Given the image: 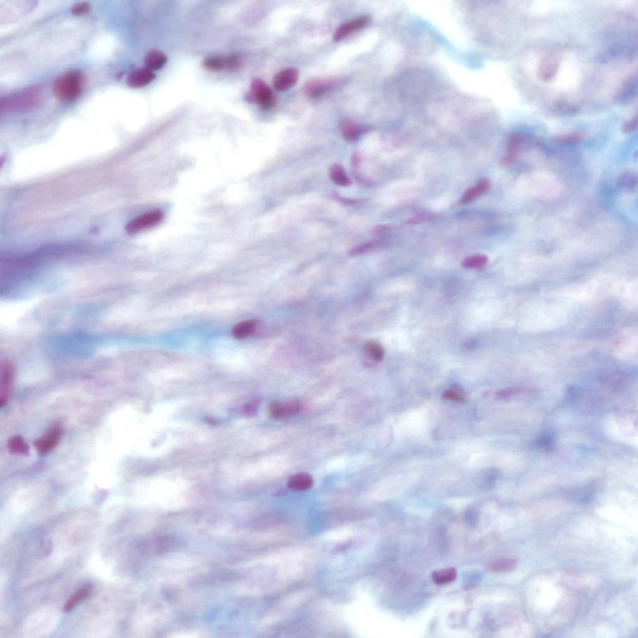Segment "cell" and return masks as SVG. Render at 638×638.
Listing matches in <instances>:
<instances>
[{
	"label": "cell",
	"instance_id": "1",
	"mask_svg": "<svg viewBox=\"0 0 638 638\" xmlns=\"http://www.w3.org/2000/svg\"><path fill=\"white\" fill-rule=\"evenodd\" d=\"M85 78L78 70H70L60 76L54 86V93L59 101L70 102L77 99L84 90Z\"/></svg>",
	"mask_w": 638,
	"mask_h": 638
},
{
	"label": "cell",
	"instance_id": "2",
	"mask_svg": "<svg viewBox=\"0 0 638 638\" xmlns=\"http://www.w3.org/2000/svg\"><path fill=\"white\" fill-rule=\"evenodd\" d=\"M251 93L247 100L258 103L261 110L270 111L278 104V98L267 85L261 79H254L252 82Z\"/></svg>",
	"mask_w": 638,
	"mask_h": 638
},
{
	"label": "cell",
	"instance_id": "3",
	"mask_svg": "<svg viewBox=\"0 0 638 638\" xmlns=\"http://www.w3.org/2000/svg\"><path fill=\"white\" fill-rule=\"evenodd\" d=\"M163 217V213L159 210L149 211L135 217L126 226V231L130 234L139 233L147 229L154 227L159 223Z\"/></svg>",
	"mask_w": 638,
	"mask_h": 638
},
{
	"label": "cell",
	"instance_id": "4",
	"mask_svg": "<svg viewBox=\"0 0 638 638\" xmlns=\"http://www.w3.org/2000/svg\"><path fill=\"white\" fill-rule=\"evenodd\" d=\"M63 432V426L56 423L44 436L35 441L34 445L38 452L43 454L52 451L60 443Z\"/></svg>",
	"mask_w": 638,
	"mask_h": 638
},
{
	"label": "cell",
	"instance_id": "5",
	"mask_svg": "<svg viewBox=\"0 0 638 638\" xmlns=\"http://www.w3.org/2000/svg\"><path fill=\"white\" fill-rule=\"evenodd\" d=\"M14 367L9 361L2 363L0 374V406L4 407L11 395L14 379Z\"/></svg>",
	"mask_w": 638,
	"mask_h": 638
},
{
	"label": "cell",
	"instance_id": "6",
	"mask_svg": "<svg viewBox=\"0 0 638 638\" xmlns=\"http://www.w3.org/2000/svg\"><path fill=\"white\" fill-rule=\"evenodd\" d=\"M301 403L293 400L286 403L275 402L269 407V413L272 418L283 420L296 416L302 410Z\"/></svg>",
	"mask_w": 638,
	"mask_h": 638
},
{
	"label": "cell",
	"instance_id": "7",
	"mask_svg": "<svg viewBox=\"0 0 638 638\" xmlns=\"http://www.w3.org/2000/svg\"><path fill=\"white\" fill-rule=\"evenodd\" d=\"M559 64L560 59L557 54H549L543 58L538 68V75L541 80L551 81L556 75Z\"/></svg>",
	"mask_w": 638,
	"mask_h": 638
},
{
	"label": "cell",
	"instance_id": "8",
	"mask_svg": "<svg viewBox=\"0 0 638 638\" xmlns=\"http://www.w3.org/2000/svg\"><path fill=\"white\" fill-rule=\"evenodd\" d=\"M370 22V17L369 16H363L358 17L357 19L351 21L341 25L338 28L336 33L334 34V41L336 42L344 39L349 35L354 33V32L360 30L369 24Z\"/></svg>",
	"mask_w": 638,
	"mask_h": 638
},
{
	"label": "cell",
	"instance_id": "9",
	"mask_svg": "<svg viewBox=\"0 0 638 638\" xmlns=\"http://www.w3.org/2000/svg\"><path fill=\"white\" fill-rule=\"evenodd\" d=\"M335 83L334 79H311L305 84L304 93L311 98H319L331 89Z\"/></svg>",
	"mask_w": 638,
	"mask_h": 638
},
{
	"label": "cell",
	"instance_id": "10",
	"mask_svg": "<svg viewBox=\"0 0 638 638\" xmlns=\"http://www.w3.org/2000/svg\"><path fill=\"white\" fill-rule=\"evenodd\" d=\"M299 72L295 68H289L275 76L273 84L276 90L285 91L295 86L298 81Z\"/></svg>",
	"mask_w": 638,
	"mask_h": 638
},
{
	"label": "cell",
	"instance_id": "11",
	"mask_svg": "<svg viewBox=\"0 0 638 638\" xmlns=\"http://www.w3.org/2000/svg\"><path fill=\"white\" fill-rule=\"evenodd\" d=\"M155 78L156 76L152 70L148 68H140L129 75L127 83L132 88H140L151 83Z\"/></svg>",
	"mask_w": 638,
	"mask_h": 638
},
{
	"label": "cell",
	"instance_id": "12",
	"mask_svg": "<svg viewBox=\"0 0 638 638\" xmlns=\"http://www.w3.org/2000/svg\"><path fill=\"white\" fill-rule=\"evenodd\" d=\"M490 187V182L488 179L483 178L478 182L476 186L469 188L461 198V203L463 204H468L474 201L479 196L487 192Z\"/></svg>",
	"mask_w": 638,
	"mask_h": 638
},
{
	"label": "cell",
	"instance_id": "13",
	"mask_svg": "<svg viewBox=\"0 0 638 638\" xmlns=\"http://www.w3.org/2000/svg\"><path fill=\"white\" fill-rule=\"evenodd\" d=\"M313 484L314 479L311 475L307 473H299L291 476L287 486L291 490L302 491L310 489Z\"/></svg>",
	"mask_w": 638,
	"mask_h": 638
},
{
	"label": "cell",
	"instance_id": "14",
	"mask_svg": "<svg viewBox=\"0 0 638 638\" xmlns=\"http://www.w3.org/2000/svg\"><path fill=\"white\" fill-rule=\"evenodd\" d=\"M259 322L257 320H245L238 323L233 329V334L238 339H245L254 334Z\"/></svg>",
	"mask_w": 638,
	"mask_h": 638
},
{
	"label": "cell",
	"instance_id": "15",
	"mask_svg": "<svg viewBox=\"0 0 638 638\" xmlns=\"http://www.w3.org/2000/svg\"><path fill=\"white\" fill-rule=\"evenodd\" d=\"M167 61V58L166 54L158 50H153L150 51L145 58V64L147 68L151 70H157L162 68L166 65Z\"/></svg>",
	"mask_w": 638,
	"mask_h": 638
},
{
	"label": "cell",
	"instance_id": "16",
	"mask_svg": "<svg viewBox=\"0 0 638 638\" xmlns=\"http://www.w3.org/2000/svg\"><path fill=\"white\" fill-rule=\"evenodd\" d=\"M92 590L93 586L90 584H88L85 585L84 587H82L81 589H79L77 592H76L74 595H73L71 597L68 599V601L66 602V604L64 605L63 608L64 612L69 613L70 611H71L73 608H74L76 605H78L79 603H81L82 601H84V599H87L88 596L90 595L91 592H92Z\"/></svg>",
	"mask_w": 638,
	"mask_h": 638
},
{
	"label": "cell",
	"instance_id": "17",
	"mask_svg": "<svg viewBox=\"0 0 638 638\" xmlns=\"http://www.w3.org/2000/svg\"><path fill=\"white\" fill-rule=\"evenodd\" d=\"M457 578V571L453 568L438 570L432 574L435 584L442 585L450 584Z\"/></svg>",
	"mask_w": 638,
	"mask_h": 638
},
{
	"label": "cell",
	"instance_id": "18",
	"mask_svg": "<svg viewBox=\"0 0 638 638\" xmlns=\"http://www.w3.org/2000/svg\"><path fill=\"white\" fill-rule=\"evenodd\" d=\"M340 131L343 139L349 142H355L360 136L359 128L351 122L343 121L341 123Z\"/></svg>",
	"mask_w": 638,
	"mask_h": 638
},
{
	"label": "cell",
	"instance_id": "19",
	"mask_svg": "<svg viewBox=\"0 0 638 638\" xmlns=\"http://www.w3.org/2000/svg\"><path fill=\"white\" fill-rule=\"evenodd\" d=\"M8 448L11 453L17 455H28L29 446L22 437L14 436L8 441Z\"/></svg>",
	"mask_w": 638,
	"mask_h": 638
},
{
	"label": "cell",
	"instance_id": "20",
	"mask_svg": "<svg viewBox=\"0 0 638 638\" xmlns=\"http://www.w3.org/2000/svg\"><path fill=\"white\" fill-rule=\"evenodd\" d=\"M329 175L331 180L339 186L348 187L351 185V181L347 175L345 170L340 165H334L331 167Z\"/></svg>",
	"mask_w": 638,
	"mask_h": 638
},
{
	"label": "cell",
	"instance_id": "21",
	"mask_svg": "<svg viewBox=\"0 0 638 638\" xmlns=\"http://www.w3.org/2000/svg\"><path fill=\"white\" fill-rule=\"evenodd\" d=\"M517 564V560L516 559L507 558V559L497 560L488 564V569L490 572L495 573L507 572L515 569Z\"/></svg>",
	"mask_w": 638,
	"mask_h": 638
},
{
	"label": "cell",
	"instance_id": "22",
	"mask_svg": "<svg viewBox=\"0 0 638 638\" xmlns=\"http://www.w3.org/2000/svg\"><path fill=\"white\" fill-rule=\"evenodd\" d=\"M489 263V258L486 255L476 254L464 259L462 265L466 269H478L483 268Z\"/></svg>",
	"mask_w": 638,
	"mask_h": 638
},
{
	"label": "cell",
	"instance_id": "23",
	"mask_svg": "<svg viewBox=\"0 0 638 638\" xmlns=\"http://www.w3.org/2000/svg\"><path fill=\"white\" fill-rule=\"evenodd\" d=\"M203 66L210 71H222L226 68V59L221 57H208L203 62Z\"/></svg>",
	"mask_w": 638,
	"mask_h": 638
},
{
	"label": "cell",
	"instance_id": "24",
	"mask_svg": "<svg viewBox=\"0 0 638 638\" xmlns=\"http://www.w3.org/2000/svg\"><path fill=\"white\" fill-rule=\"evenodd\" d=\"M366 351L373 360L380 361L384 359L385 350L383 347L376 341H370L367 343Z\"/></svg>",
	"mask_w": 638,
	"mask_h": 638
},
{
	"label": "cell",
	"instance_id": "25",
	"mask_svg": "<svg viewBox=\"0 0 638 638\" xmlns=\"http://www.w3.org/2000/svg\"><path fill=\"white\" fill-rule=\"evenodd\" d=\"M226 59V68L231 70H236L242 66V60L239 55L233 54L229 55Z\"/></svg>",
	"mask_w": 638,
	"mask_h": 638
},
{
	"label": "cell",
	"instance_id": "26",
	"mask_svg": "<svg viewBox=\"0 0 638 638\" xmlns=\"http://www.w3.org/2000/svg\"><path fill=\"white\" fill-rule=\"evenodd\" d=\"M554 436L551 434L542 435L537 441V446L545 450H549L554 445Z\"/></svg>",
	"mask_w": 638,
	"mask_h": 638
},
{
	"label": "cell",
	"instance_id": "27",
	"mask_svg": "<svg viewBox=\"0 0 638 638\" xmlns=\"http://www.w3.org/2000/svg\"><path fill=\"white\" fill-rule=\"evenodd\" d=\"M90 10V5L87 2H81L76 4L71 9V13L76 16L86 15Z\"/></svg>",
	"mask_w": 638,
	"mask_h": 638
},
{
	"label": "cell",
	"instance_id": "28",
	"mask_svg": "<svg viewBox=\"0 0 638 638\" xmlns=\"http://www.w3.org/2000/svg\"><path fill=\"white\" fill-rule=\"evenodd\" d=\"M620 185L623 188H633L636 184V177L633 173H626L622 176Z\"/></svg>",
	"mask_w": 638,
	"mask_h": 638
},
{
	"label": "cell",
	"instance_id": "29",
	"mask_svg": "<svg viewBox=\"0 0 638 638\" xmlns=\"http://www.w3.org/2000/svg\"><path fill=\"white\" fill-rule=\"evenodd\" d=\"M374 246V244L371 243L361 244L360 245L354 247L350 251V254L351 256H357L366 253V252L371 250Z\"/></svg>",
	"mask_w": 638,
	"mask_h": 638
},
{
	"label": "cell",
	"instance_id": "30",
	"mask_svg": "<svg viewBox=\"0 0 638 638\" xmlns=\"http://www.w3.org/2000/svg\"><path fill=\"white\" fill-rule=\"evenodd\" d=\"M443 397L444 398L449 399V400L457 402L463 403L466 401L465 397L454 390H449L445 391L443 394Z\"/></svg>",
	"mask_w": 638,
	"mask_h": 638
},
{
	"label": "cell",
	"instance_id": "31",
	"mask_svg": "<svg viewBox=\"0 0 638 638\" xmlns=\"http://www.w3.org/2000/svg\"><path fill=\"white\" fill-rule=\"evenodd\" d=\"M581 135L578 133H572L566 135H561L558 137L557 140L560 142L568 143L574 142L581 139Z\"/></svg>",
	"mask_w": 638,
	"mask_h": 638
},
{
	"label": "cell",
	"instance_id": "32",
	"mask_svg": "<svg viewBox=\"0 0 638 638\" xmlns=\"http://www.w3.org/2000/svg\"><path fill=\"white\" fill-rule=\"evenodd\" d=\"M637 122L636 118L629 120V121L626 122V123H624V125H623L622 131H623V133H625V134L631 133L632 132H633L635 130H636L637 128Z\"/></svg>",
	"mask_w": 638,
	"mask_h": 638
},
{
	"label": "cell",
	"instance_id": "33",
	"mask_svg": "<svg viewBox=\"0 0 638 638\" xmlns=\"http://www.w3.org/2000/svg\"><path fill=\"white\" fill-rule=\"evenodd\" d=\"M521 392H522V390L520 389H505L504 390L500 391V392L497 393V397H498V398H501V399L507 398V397H509L511 396L516 395V394L519 393Z\"/></svg>",
	"mask_w": 638,
	"mask_h": 638
},
{
	"label": "cell",
	"instance_id": "34",
	"mask_svg": "<svg viewBox=\"0 0 638 638\" xmlns=\"http://www.w3.org/2000/svg\"><path fill=\"white\" fill-rule=\"evenodd\" d=\"M432 217V214L429 213H422L416 214L415 216L410 220V223H417L427 221Z\"/></svg>",
	"mask_w": 638,
	"mask_h": 638
},
{
	"label": "cell",
	"instance_id": "35",
	"mask_svg": "<svg viewBox=\"0 0 638 638\" xmlns=\"http://www.w3.org/2000/svg\"><path fill=\"white\" fill-rule=\"evenodd\" d=\"M517 157V155L507 153V154L500 161V165L502 167L509 166L516 160Z\"/></svg>",
	"mask_w": 638,
	"mask_h": 638
}]
</instances>
